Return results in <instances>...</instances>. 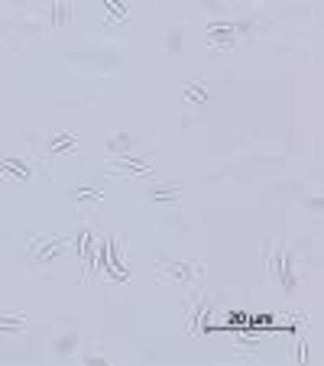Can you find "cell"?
Returning <instances> with one entry per match:
<instances>
[{
    "instance_id": "6da1fadb",
    "label": "cell",
    "mask_w": 324,
    "mask_h": 366,
    "mask_svg": "<svg viewBox=\"0 0 324 366\" xmlns=\"http://www.w3.org/2000/svg\"><path fill=\"white\" fill-rule=\"evenodd\" d=\"M266 273H269V279H273V282H279L285 292H295V289H299V279H302L299 256L292 253L285 243L269 247V250H266Z\"/></svg>"
},
{
    "instance_id": "7a4b0ae2",
    "label": "cell",
    "mask_w": 324,
    "mask_h": 366,
    "mask_svg": "<svg viewBox=\"0 0 324 366\" xmlns=\"http://www.w3.org/2000/svg\"><path fill=\"white\" fill-rule=\"evenodd\" d=\"M159 276H162V282H185V285H195V282L205 279V263H162Z\"/></svg>"
},
{
    "instance_id": "3957f363",
    "label": "cell",
    "mask_w": 324,
    "mask_h": 366,
    "mask_svg": "<svg viewBox=\"0 0 324 366\" xmlns=\"http://www.w3.org/2000/svg\"><path fill=\"white\" fill-rule=\"evenodd\" d=\"M208 311H211L208 295H191L188 298V334H198V318H201V324H205Z\"/></svg>"
},
{
    "instance_id": "277c9868",
    "label": "cell",
    "mask_w": 324,
    "mask_h": 366,
    "mask_svg": "<svg viewBox=\"0 0 324 366\" xmlns=\"http://www.w3.org/2000/svg\"><path fill=\"white\" fill-rule=\"evenodd\" d=\"M69 17H72V4L69 0H55L52 4V26H62Z\"/></svg>"
},
{
    "instance_id": "5b68a950",
    "label": "cell",
    "mask_w": 324,
    "mask_h": 366,
    "mask_svg": "<svg viewBox=\"0 0 324 366\" xmlns=\"http://www.w3.org/2000/svg\"><path fill=\"white\" fill-rule=\"evenodd\" d=\"M104 7L111 10L114 17H127V0H104Z\"/></svg>"
}]
</instances>
